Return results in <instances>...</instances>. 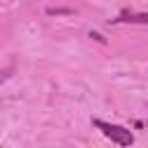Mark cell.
Listing matches in <instances>:
<instances>
[{
    "instance_id": "6da1fadb",
    "label": "cell",
    "mask_w": 148,
    "mask_h": 148,
    "mask_svg": "<svg viewBox=\"0 0 148 148\" xmlns=\"http://www.w3.org/2000/svg\"><path fill=\"white\" fill-rule=\"evenodd\" d=\"M92 125H95L106 139H111V141L118 143V146H132V143H134V134H132L130 130H125L123 125H111V123H104V120H99V118H95Z\"/></svg>"
},
{
    "instance_id": "7a4b0ae2",
    "label": "cell",
    "mask_w": 148,
    "mask_h": 148,
    "mask_svg": "<svg viewBox=\"0 0 148 148\" xmlns=\"http://www.w3.org/2000/svg\"><path fill=\"white\" fill-rule=\"evenodd\" d=\"M113 23H148V14H132V12H125V14H120L118 18H113Z\"/></svg>"
}]
</instances>
